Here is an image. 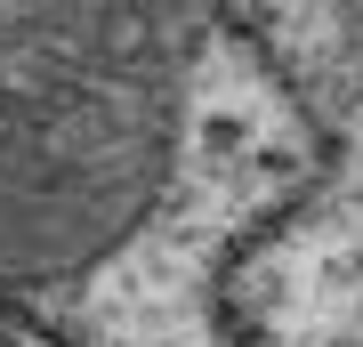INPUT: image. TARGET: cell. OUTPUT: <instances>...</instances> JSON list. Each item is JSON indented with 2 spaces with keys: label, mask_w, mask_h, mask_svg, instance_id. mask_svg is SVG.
<instances>
[{
  "label": "cell",
  "mask_w": 363,
  "mask_h": 347,
  "mask_svg": "<svg viewBox=\"0 0 363 347\" xmlns=\"http://www.w3.org/2000/svg\"><path fill=\"white\" fill-rule=\"evenodd\" d=\"M315 129L267 57L194 9H0V291L81 283L138 243L259 226Z\"/></svg>",
  "instance_id": "obj_1"
},
{
  "label": "cell",
  "mask_w": 363,
  "mask_h": 347,
  "mask_svg": "<svg viewBox=\"0 0 363 347\" xmlns=\"http://www.w3.org/2000/svg\"><path fill=\"white\" fill-rule=\"evenodd\" d=\"M0 347H57V339H49V331H40V323H33V315H16V307H9V299H0Z\"/></svg>",
  "instance_id": "obj_2"
}]
</instances>
